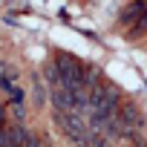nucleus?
I'll list each match as a JSON object with an SVG mask.
<instances>
[{
  "label": "nucleus",
  "instance_id": "f257e3e1",
  "mask_svg": "<svg viewBox=\"0 0 147 147\" xmlns=\"http://www.w3.org/2000/svg\"><path fill=\"white\" fill-rule=\"evenodd\" d=\"M118 104H121V95H118V87H113V84H107V81H101L92 92H90V98H87V110H84V118L90 121V127L92 130H104L113 118H115V110H118Z\"/></svg>",
  "mask_w": 147,
  "mask_h": 147
},
{
  "label": "nucleus",
  "instance_id": "f03ea898",
  "mask_svg": "<svg viewBox=\"0 0 147 147\" xmlns=\"http://www.w3.org/2000/svg\"><path fill=\"white\" fill-rule=\"evenodd\" d=\"M0 92L6 95V104H26V90L18 78V72L6 63H0Z\"/></svg>",
  "mask_w": 147,
  "mask_h": 147
},
{
  "label": "nucleus",
  "instance_id": "7ed1b4c3",
  "mask_svg": "<svg viewBox=\"0 0 147 147\" xmlns=\"http://www.w3.org/2000/svg\"><path fill=\"white\" fill-rule=\"evenodd\" d=\"M55 121H58V127H61V133L69 138V141H75V144H81L84 138H87V118L81 115V113H55Z\"/></svg>",
  "mask_w": 147,
  "mask_h": 147
},
{
  "label": "nucleus",
  "instance_id": "20e7f679",
  "mask_svg": "<svg viewBox=\"0 0 147 147\" xmlns=\"http://www.w3.org/2000/svg\"><path fill=\"white\" fill-rule=\"evenodd\" d=\"M115 124L121 127V133H133L136 127L144 124V115H141V110L133 101H121L118 110H115Z\"/></svg>",
  "mask_w": 147,
  "mask_h": 147
},
{
  "label": "nucleus",
  "instance_id": "39448f33",
  "mask_svg": "<svg viewBox=\"0 0 147 147\" xmlns=\"http://www.w3.org/2000/svg\"><path fill=\"white\" fill-rule=\"evenodd\" d=\"M26 147H49V138H46V136H40V133H29Z\"/></svg>",
  "mask_w": 147,
  "mask_h": 147
}]
</instances>
